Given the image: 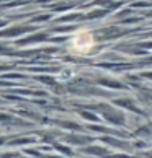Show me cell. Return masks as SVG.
Returning a JSON list of instances; mask_svg holds the SVG:
<instances>
[{
	"mask_svg": "<svg viewBox=\"0 0 152 158\" xmlns=\"http://www.w3.org/2000/svg\"><path fill=\"white\" fill-rule=\"evenodd\" d=\"M95 46V39L88 31H79L69 43V51L74 54H87Z\"/></svg>",
	"mask_w": 152,
	"mask_h": 158,
	"instance_id": "cell-1",
	"label": "cell"
}]
</instances>
